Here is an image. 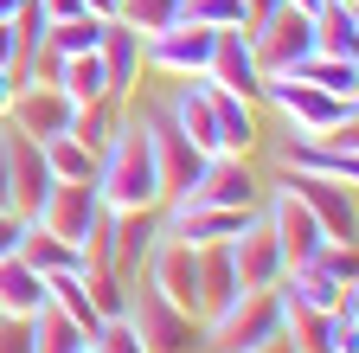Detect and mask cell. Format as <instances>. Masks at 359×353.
I'll return each instance as SVG.
<instances>
[{"label":"cell","mask_w":359,"mask_h":353,"mask_svg":"<svg viewBox=\"0 0 359 353\" xmlns=\"http://www.w3.org/2000/svg\"><path fill=\"white\" fill-rule=\"evenodd\" d=\"M97 199L109 212H161L167 206V187H161V167H154V148H148V128L135 116V103H122L116 135L97 154Z\"/></svg>","instance_id":"obj_1"},{"label":"cell","mask_w":359,"mask_h":353,"mask_svg":"<svg viewBox=\"0 0 359 353\" xmlns=\"http://www.w3.org/2000/svg\"><path fill=\"white\" fill-rule=\"evenodd\" d=\"M257 103H269L283 135H308V142H353V122H359V97L314 91L302 77H263Z\"/></svg>","instance_id":"obj_2"},{"label":"cell","mask_w":359,"mask_h":353,"mask_svg":"<svg viewBox=\"0 0 359 353\" xmlns=\"http://www.w3.org/2000/svg\"><path fill=\"white\" fill-rule=\"evenodd\" d=\"M244 39H250V52H257V71L263 77H283V71H295L314 52V13L289 7V0H263V7L250 13V26H244Z\"/></svg>","instance_id":"obj_3"},{"label":"cell","mask_w":359,"mask_h":353,"mask_svg":"<svg viewBox=\"0 0 359 353\" xmlns=\"http://www.w3.org/2000/svg\"><path fill=\"white\" fill-rule=\"evenodd\" d=\"M283 334V295L276 289H250L244 302H231L218 321L199 328V353H263Z\"/></svg>","instance_id":"obj_4"},{"label":"cell","mask_w":359,"mask_h":353,"mask_svg":"<svg viewBox=\"0 0 359 353\" xmlns=\"http://www.w3.org/2000/svg\"><path fill=\"white\" fill-rule=\"evenodd\" d=\"M128 328L142 334L148 353H199V315H187V308H173L148 277L128 283Z\"/></svg>","instance_id":"obj_5"},{"label":"cell","mask_w":359,"mask_h":353,"mask_svg":"<svg viewBox=\"0 0 359 353\" xmlns=\"http://www.w3.org/2000/svg\"><path fill=\"white\" fill-rule=\"evenodd\" d=\"M257 218H263V206H199V199H167V206H161V225H167L173 238H187L193 251L244 238Z\"/></svg>","instance_id":"obj_6"},{"label":"cell","mask_w":359,"mask_h":353,"mask_svg":"<svg viewBox=\"0 0 359 353\" xmlns=\"http://www.w3.org/2000/svg\"><path fill=\"white\" fill-rule=\"evenodd\" d=\"M205 65H212V32L193 26V20H173V26L142 39V71L148 77L180 84V77H205Z\"/></svg>","instance_id":"obj_7"},{"label":"cell","mask_w":359,"mask_h":353,"mask_svg":"<svg viewBox=\"0 0 359 353\" xmlns=\"http://www.w3.org/2000/svg\"><path fill=\"white\" fill-rule=\"evenodd\" d=\"M26 218H32V225H45L52 238H65V244H77V251H83V238L97 232V218H103L97 180H52V193H45Z\"/></svg>","instance_id":"obj_8"},{"label":"cell","mask_w":359,"mask_h":353,"mask_svg":"<svg viewBox=\"0 0 359 353\" xmlns=\"http://www.w3.org/2000/svg\"><path fill=\"white\" fill-rule=\"evenodd\" d=\"M142 277L173 302V308H187V315H199V251L187 238H173L167 225L154 232L148 257H142Z\"/></svg>","instance_id":"obj_9"},{"label":"cell","mask_w":359,"mask_h":353,"mask_svg":"<svg viewBox=\"0 0 359 353\" xmlns=\"http://www.w3.org/2000/svg\"><path fill=\"white\" fill-rule=\"evenodd\" d=\"M135 116H142V128H148V148H154V167H161V187H167V199L173 193H187L193 180H199V167H205V154L180 135V128L167 122V109H161V97H148V103H135Z\"/></svg>","instance_id":"obj_10"},{"label":"cell","mask_w":359,"mask_h":353,"mask_svg":"<svg viewBox=\"0 0 359 353\" xmlns=\"http://www.w3.org/2000/svg\"><path fill=\"white\" fill-rule=\"evenodd\" d=\"M173 199H199V206H263V180H257L250 154H205L199 180L187 193H173Z\"/></svg>","instance_id":"obj_11"},{"label":"cell","mask_w":359,"mask_h":353,"mask_svg":"<svg viewBox=\"0 0 359 353\" xmlns=\"http://www.w3.org/2000/svg\"><path fill=\"white\" fill-rule=\"evenodd\" d=\"M269 167L276 173H314V180H359V154L353 142H308V135H283L269 148Z\"/></svg>","instance_id":"obj_12"},{"label":"cell","mask_w":359,"mask_h":353,"mask_svg":"<svg viewBox=\"0 0 359 353\" xmlns=\"http://www.w3.org/2000/svg\"><path fill=\"white\" fill-rule=\"evenodd\" d=\"M71 116H77V103L58 91V84H26L20 77V97L7 103V128H20V135H32V142H45V135H65L71 128Z\"/></svg>","instance_id":"obj_13"},{"label":"cell","mask_w":359,"mask_h":353,"mask_svg":"<svg viewBox=\"0 0 359 353\" xmlns=\"http://www.w3.org/2000/svg\"><path fill=\"white\" fill-rule=\"evenodd\" d=\"M276 180L321 218V232L327 238H340V244H353V232H359V212H353V187L346 180H314V173H276Z\"/></svg>","instance_id":"obj_14"},{"label":"cell","mask_w":359,"mask_h":353,"mask_svg":"<svg viewBox=\"0 0 359 353\" xmlns=\"http://www.w3.org/2000/svg\"><path fill=\"white\" fill-rule=\"evenodd\" d=\"M205 77L218 84V91H238V97H257L263 91V71H257V52H250L244 26L212 32V65H205Z\"/></svg>","instance_id":"obj_15"},{"label":"cell","mask_w":359,"mask_h":353,"mask_svg":"<svg viewBox=\"0 0 359 353\" xmlns=\"http://www.w3.org/2000/svg\"><path fill=\"white\" fill-rule=\"evenodd\" d=\"M97 58H103V71H109V103H135V97H142V32H135V26L109 20Z\"/></svg>","instance_id":"obj_16"},{"label":"cell","mask_w":359,"mask_h":353,"mask_svg":"<svg viewBox=\"0 0 359 353\" xmlns=\"http://www.w3.org/2000/svg\"><path fill=\"white\" fill-rule=\"evenodd\" d=\"M231 263H238V283H244V295L250 289H276L283 283V270H289V257H283V244H276V232L257 225L244 232V238H231Z\"/></svg>","instance_id":"obj_17"},{"label":"cell","mask_w":359,"mask_h":353,"mask_svg":"<svg viewBox=\"0 0 359 353\" xmlns=\"http://www.w3.org/2000/svg\"><path fill=\"white\" fill-rule=\"evenodd\" d=\"M7 128V122H0ZM7 180H13V212H32L45 193H52V167H45L39 142L20 135V128H7Z\"/></svg>","instance_id":"obj_18"},{"label":"cell","mask_w":359,"mask_h":353,"mask_svg":"<svg viewBox=\"0 0 359 353\" xmlns=\"http://www.w3.org/2000/svg\"><path fill=\"white\" fill-rule=\"evenodd\" d=\"M212 91V116H218V135H224V154H257L263 142V122H257V97H238V91H218V84L205 77Z\"/></svg>","instance_id":"obj_19"},{"label":"cell","mask_w":359,"mask_h":353,"mask_svg":"<svg viewBox=\"0 0 359 353\" xmlns=\"http://www.w3.org/2000/svg\"><path fill=\"white\" fill-rule=\"evenodd\" d=\"M39 308H45V277L32 270L20 251L0 257V321H32Z\"/></svg>","instance_id":"obj_20"},{"label":"cell","mask_w":359,"mask_h":353,"mask_svg":"<svg viewBox=\"0 0 359 353\" xmlns=\"http://www.w3.org/2000/svg\"><path fill=\"white\" fill-rule=\"evenodd\" d=\"M45 302L58 308L65 321H77L83 334H97V302H90V277L83 270H45Z\"/></svg>","instance_id":"obj_21"},{"label":"cell","mask_w":359,"mask_h":353,"mask_svg":"<svg viewBox=\"0 0 359 353\" xmlns=\"http://www.w3.org/2000/svg\"><path fill=\"white\" fill-rule=\"evenodd\" d=\"M314 52H327V58H359V7L327 0V7L314 13Z\"/></svg>","instance_id":"obj_22"},{"label":"cell","mask_w":359,"mask_h":353,"mask_svg":"<svg viewBox=\"0 0 359 353\" xmlns=\"http://www.w3.org/2000/svg\"><path fill=\"white\" fill-rule=\"evenodd\" d=\"M83 347H90V334H83L77 321H65L52 302L26 321V353H83Z\"/></svg>","instance_id":"obj_23"},{"label":"cell","mask_w":359,"mask_h":353,"mask_svg":"<svg viewBox=\"0 0 359 353\" xmlns=\"http://www.w3.org/2000/svg\"><path fill=\"white\" fill-rule=\"evenodd\" d=\"M283 77H302V84H314V91H334V97H359V58H327V52H308L295 71H283Z\"/></svg>","instance_id":"obj_24"},{"label":"cell","mask_w":359,"mask_h":353,"mask_svg":"<svg viewBox=\"0 0 359 353\" xmlns=\"http://www.w3.org/2000/svg\"><path fill=\"white\" fill-rule=\"evenodd\" d=\"M58 91L83 109V103H109V71H103V58L97 52H77V58H65V71H58Z\"/></svg>","instance_id":"obj_25"},{"label":"cell","mask_w":359,"mask_h":353,"mask_svg":"<svg viewBox=\"0 0 359 353\" xmlns=\"http://www.w3.org/2000/svg\"><path fill=\"white\" fill-rule=\"evenodd\" d=\"M20 257L32 263L39 277H45V270H83V251L65 244V238H52L45 225H32V218H26V232H20Z\"/></svg>","instance_id":"obj_26"},{"label":"cell","mask_w":359,"mask_h":353,"mask_svg":"<svg viewBox=\"0 0 359 353\" xmlns=\"http://www.w3.org/2000/svg\"><path fill=\"white\" fill-rule=\"evenodd\" d=\"M39 154H45V167H52V180H97V154H90L71 128L65 135H45Z\"/></svg>","instance_id":"obj_27"},{"label":"cell","mask_w":359,"mask_h":353,"mask_svg":"<svg viewBox=\"0 0 359 353\" xmlns=\"http://www.w3.org/2000/svg\"><path fill=\"white\" fill-rule=\"evenodd\" d=\"M116 122H122V103H83V109L71 116V135H77L90 154H103L109 135H116Z\"/></svg>","instance_id":"obj_28"},{"label":"cell","mask_w":359,"mask_h":353,"mask_svg":"<svg viewBox=\"0 0 359 353\" xmlns=\"http://www.w3.org/2000/svg\"><path fill=\"white\" fill-rule=\"evenodd\" d=\"M180 20H193V26H205V32L250 26V0H180Z\"/></svg>","instance_id":"obj_29"},{"label":"cell","mask_w":359,"mask_h":353,"mask_svg":"<svg viewBox=\"0 0 359 353\" xmlns=\"http://www.w3.org/2000/svg\"><path fill=\"white\" fill-rule=\"evenodd\" d=\"M103 26H109V20H90V13L58 20L52 32H45V46H52V52H65V58H77V52H97V46H103Z\"/></svg>","instance_id":"obj_30"},{"label":"cell","mask_w":359,"mask_h":353,"mask_svg":"<svg viewBox=\"0 0 359 353\" xmlns=\"http://www.w3.org/2000/svg\"><path fill=\"white\" fill-rule=\"evenodd\" d=\"M90 277V302H97V315L109 321V315H122V308H128V270H83Z\"/></svg>","instance_id":"obj_31"},{"label":"cell","mask_w":359,"mask_h":353,"mask_svg":"<svg viewBox=\"0 0 359 353\" xmlns=\"http://www.w3.org/2000/svg\"><path fill=\"white\" fill-rule=\"evenodd\" d=\"M180 20V0H122V26H135V32H161V26H173Z\"/></svg>","instance_id":"obj_32"},{"label":"cell","mask_w":359,"mask_h":353,"mask_svg":"<svg viewBox=\"0 0 359 353\" xmlns=\"http://www.w3.org/2000/svg\"><path fill=\"white\" fill-rule=\"evenodd\" d=\"M90 353H148V347L128 328V315H109V321H97V334H90Z\"/></svg>","instance_id":"obj_33"},{"label":"cell","mask_w":359,"mask_h":353,"mask_svg":"<svg viewBox=\"0 0 359 353\" xmlns=\"http://www.w3.org/2000/svg\"><path fill=\"white\" fill-rule=\"evenodd\" d=\"M20 232H26V212L0 206V257H13V251H20Z\"/></svg>","instance_id":"obj_34"},{"label":"cell","mask_w":359,"mask_h":353,"mask_svg":"<svg viewBox=\"0 0 359 353\" xmlns=\"http://www.w3.org/2000/svg\"><path fill=\"white\" fill-rule=\"evenodd\" d=\"M0 65H26V39H20V26H0Z\"/></svg>","instance_id":"obj_35"},{"label":"cell","mask_w":359,"mask_h":353,"mask_svg":"<svg viewBox=\"0 0 359 353\" xmlns=\"http://www.w3.org/2000/svg\"><path fill=\"white\" fill-rule=\"evenodd\" d=\"M39 7H45V20L58 26V20H77L83 13V0H39Z\"/></svg>","instance_id":"obj_36"},{"label":"cell","mask_w":359,"mask_h":353,"mask_svg":"<svg viewBox=\"0 0 359 353\" xmlns=\"http://www.w3.org/2000/svg\"><path fill=\"white\" fill-rule=\"evenodd\" d=\"M13 97H20V71H13V65H0V116H7Z\"/></svg>","instance_id":"obj_37"},{"label":"cell","mask_w":359,"mask_h":353,"mask_svg":"<svg viewBox=\"0 0 359 353\" xmlns=\"http://www.w3.org/2000/svg\"><path fill=\"white\" fill-rule=\"evenodd\" d=\"M90 20H122V0H83Z\"/></svg>","instance_id":"obj_38"},{"label":"cell","mask_w":359,"mask_h":353,"mask_svg":"<svg viewBox=\"0 0 359 353\" xmlns=\"http://www.w3.org/2000/svg\"><path fill=\"white\" fill-rule=\"evenodd\" d=\"M0 206H13V180H7V128H0Z\"/></svg>","instance_id":"obj_39"},{"label":"cell","mask_w":359,"mask_h":353,"mask_svg":"<svg viewBox=\"0 0 359 353\" xmlns=\"http://www.w3.org/2000/svg\"><path fill=\"white\" fill-rule=\"evenodd\" d=\"M26 7V0H0V26H13V13Z\"/></svg>","instance_id":"obj_40"},{"label":"cell","mask_w":359,"mask_h":353,"mask_svg":"<svg viewBox=\"0 0 359 353\" xmlns=\"http://www.w3.org/2000/svg\"><path fill=\"white\" fill-rule=\"evenodd\" d=\"M263 353H289V334H276V340H269V347H263Z\"/></svg>","instance_id":"obj_41"},{"label":"cell","mask_w":359,"mask_h":353,"mask_svg":"<svg viewBox=\"0 0 359 353\" xmlns=\"http://www.w3.org/2000/svg\"><path fill=\"white\" fill-rule=\"evenodd\" d=\"M346 7H359V0H346Z\"/></svg>","instance_id":"obj_42"},{"label":"cell","mask_w":359,"mask_h":353,"mask_svg":"<svg viewBox=\"0 0 359 353\" xmlns=\"http://www.w3.org/2000/svg\"><path fill=\"white\" fill-rule=\"evenodd\" d=\"M83 353H90V347H83Z\"/></svg>","instance_id":"obj_43"}]
</instances>
